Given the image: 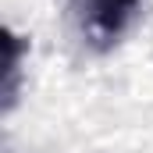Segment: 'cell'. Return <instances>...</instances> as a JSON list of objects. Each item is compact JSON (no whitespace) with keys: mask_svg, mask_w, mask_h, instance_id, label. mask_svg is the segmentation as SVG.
I'll return each instance as SVG.
<instances>
[{"mask_svg":"<svg viewBox=\"0 0 153 153\" xmlns=\"http://www.w3.org/2000/svg\"><path fill=\"white\" fill-rule=\"evenodd\" d=\"M25 43L14 36L11 29L4 32V103H14V89H18V57H22Z\"/></svg>","mask_w":153,"mask_h":153,"instance_id":"cell-2","label":"cell"},{"mask_svg":"<svg viewBox=\"0 0 153 153\" xmlns=\"http://www.w3.org/2000/svg\"><path fill=\"white\" fill-rule=\"evenodd\" d=\"M146 0H68L71 25L89 50H111L132 32Z\"/></svg>","mask_w":153,"mask_h":153,"instance_id":"cell-1","label":"cell"}]
</instances>
